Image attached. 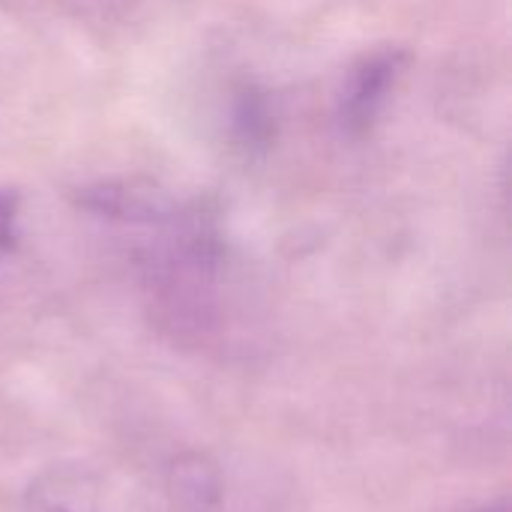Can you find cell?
I'll return each mask as SVG.
<instances>
[{"label": "cell", "mask_w": 512, "mask_h": 512, "mask_svg": "<svg viewBox=\"0 0 512 512\" xmlns=\"http://www.w3.org/2000/svg\"><path fill=\"white\" fill-rule=\"evenodd\" d=\"M393 75H396V54L375 57L354 75V84L345 93V123L348 126H366L375 117V108L384 99Z\"/></svg>", "instance_id": "6da1fadb"}]
</instances>
